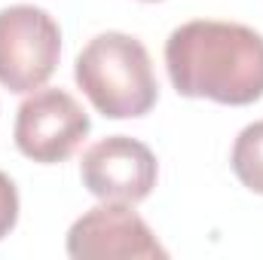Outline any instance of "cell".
<instances>
[{
    "label": "cell",
    "instance_id": "7",
    "mask_svg": "<svg viewBox=\"0 0 263 260\" xmlns=\"http://www.w3.org/2000/svg\"><path fill=\"white\" fill-rule=\"evenodd\" d=\"M230 165H233V175L242 181V187L263 196V120L239 132L230 153Z\"/></svg>",
    "mask_w": 263,
    "mask_h": 260
},
{
    "label": "cell",
    "instance_id": "5",
    "mask_svg": "<svg viewBox=\"0 0 263 260\" xmlns=\"http://www.w3.org/2000/svg\"><path fill=\"white\" fill-rule=\"evenodd\" d=\"M67 254L73 260H165L147 220L126 202H101L80 214L67 230Z\"/></svg>",
    "mask_w": 263,
    "mask_h": 260
},
{
    "label": "cell",
    "instance_id": "4",
    "mask_svg": "<svg viewBox=\"0 0 263 260\" xmlns=\"http://www.w3.org/2000/svg\"><path fill=\"white\" fill-rule=\"evenodd\" d=\"M89 114L65 89H40L18 104L15 114V147L22 156L55 165L73 156V150L89 135Z\"/></svg>",
    "mask_w": 263,
    "mask_h": 260
},
{
    "label": "cell",
    "instance_id": "8",
    "mask_svg": "<svg viewBox=\"0 0 263 260\" xmlns=\"http://www.w3.org/2000/svg\"><path fill=\"white\" fill-rule=\"evenodd\" d=\"M18 224V190L6 172H0V239H6Z\"/></svg>",
    "mask_w": 263,
    "mask_h": 260
},
{
    "label": "cell",
    "instance_id": "2",
    "mask_svg": "<svg viewBox=\"0 0 263 260\" xmlns=\"http://www.w3.org/2000/svg\"><path fill=\"white\" fill-rule=\"evenodd\" d=\"M73 80L92 107L107 120L144 117L159 98L150 52L138 37L123 31L92 37L77 55Z\"/></svg>",
    "mask_w": 263,
    "mask_h": 260
},
{
    "label": "cell",
    "instance_id": "1",
    "mask_svg": "<svg viewBox=\"0 0 263 260\" xmlns=\"http://www.w3.org/2000/svg\"><path fill=\"white\" fill-rule=\"evenodd\" d=\"M168 80L184 98L245 107L263 98V37L239 22L196 18L165 40Z\"/></svg>",
    "mask_w": 263,
    "mask_h": 260
},
{
    "label": "cell",
    "instance_id": "6",
    "mask_svg": "<svg viewBox=\"0 0 263 260\" xmlns=\"http://www.w3.org/2000/svg\"><path fill=\"white\" fill-rule=\"evenodd\" d=\"M83 187L101 202H144L153 193L159 165L147 144L129 135H110L92 144L80 159Z\"/></svg>",
    "mask_w": 263,
    "mask_h": 260
},
{
    "label": "cell",
    "instance_id": "3",
    "mask_svg": "<svg viewBox=\"0 0 263 260\" xmlns=\"http://www.w3.org/2000/svg\"><path fill=\"white\" fill-rule=\"evenodd\" d=\"M62 28L31 3L0 9V86L9 92L40 89L59 67Z\"/></svg>",
    "mask_w": 263,
    "mask_h": 260
},
{
    "label": "cell",
    "instance_id": "9",
    "mask_svg": "<svg viewBox=\"0 0 263 260\" xmlns=\"http://www.w3.org/2000/svg\"><path fill=\"white\" fill-rule=\"evenodd\" d=\"M144 3H159V0H144Z\"/></svg>",
    "mask_w": 263,
    "mask_h": 260
}]
</instances>
